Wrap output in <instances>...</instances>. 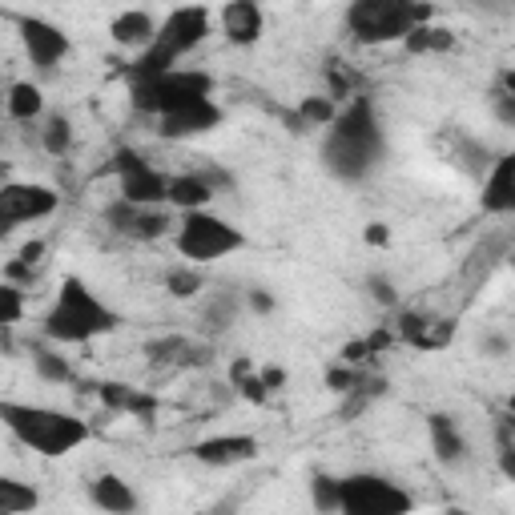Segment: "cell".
Returning <instances> with one entry per match:
<instances>
[{
    "label": "cell",
    "instance_id": "1",
    "mask_svg": "<svg viewBox=\"0 0 515 515\" xmlns=\"http://www.w3.org/2000/svg\"><path fill=\"white\" fill-rule=\"evenodd\" d=\"M383 125L375 113V101L355 93V101L334 113V121L326 125V141H322V165L338 182H367L379 161H383Z\"/></svg>",
    "mask_w": 515,
    "mask_h": 515
},
{
    "label": "cell",
    "instance_id": "2",
    "mask_svg": "<svg viewBox=\"0 0 515 515\" xmlns=\"http://www.w3.org/2000/svg\"><path fill=\"white\" fill-rule=\"evenodd\" d=\"M0 423L13 431L17 443H25L29 451H37L45 459H61V455L77 451L81 443H89V423L69 411H53V407L0 399Z\"/></svg>",
    "mask_w": 515,
    "mask_h": 515
},
{
    "label": "cell",
    "instance_id": "3",
    "mask_svg": "<svg viewBox=\"0 0 515 515\" xmlns=\"http://www.w3.org/2000/svg\"><path fill=\"white\" fill-rule=\"evenodd\" d=\"M117 322H121L117 310L105 306V302L85 286V278L69 274V278L61 282V290H57L53 310L45 314V334H49L53 342H65V347H77V342H93V338L117 330Z\"/></svg>",
    "mask_w": 515,
    "mask_h": 515
},
{
    "label": "cell",
    "instance_id": "4",
    "mask_svg": "<svg viewBox=\"0 0 515 515\" xmlns=\"http://www.w3.org/2000/svg\"><path fill=\"white\" fill-rule=\"evenodd\" d=\"M210 37V13L202 9V5H182V9H174L161 25H157V33H153V41L137 53V61L129 65V85H137V81H149V77H157V73H165V69H174L186 53H194L202 41Z\"/></svg>",
    "mask_w": 515,
    "mask_h": 515
},
{
    "label": "cell",
    "instance_id": "5",
    "mask_svg": "<svg viewBox=\"0 0 515 515\" xmlns=\"http://www.w3.org/2000/svg\"><path fill=\"white\" fill-rule=\"evenodd\" d=\"M423 21H431V5L423 0H351L347 5V33L359 45H399Z\"/></svg>",
    "mask_w": 515,
    "mask_h": 515
},
{
    "label": "cell",
    "instance_id": "6",
    "mask_svg": "<svg viewBox=\"0 0 515 515\" xmlns=\"http://www.w3.org/2000/svg\"><path fill=\"white\" fill-rule=\"evenodd\" d=\"M174 242H178V254L190 266H210L218 258L238 254L246 246V234L234 222H226V218H218L210 210H186Z\"/></svg>",
    "mask_w": 515,
    "mask_h": 515
},
{
    "label": "cell",
    "instance_id": "7",
    "mask_svg": "<svg viewBox=\"0 0 515 515\" xmlns=\"http://www.w3.org/2000/svg\"><path fill=\"white\" fill-rule=\"evenodd\" d=\"M133 89V105L137 113H149V117H161V113H174L190 101H202L214 93V77L202 73V69H165L149 81H137L129 85Z\"/></svg>",
    "mask_w": 515,
    "mask_h": 515
},
{
    "label": "cell",
    "instance_id": "8",
    "mask_svg": "<svg viewBox=\"0 0 515 515\" xmlns=\"http://www.w3.org/2000/svg\"><path fill=\"white\" fill-rule=\"evenodd\" d=\"M411 507H415V499L387 475L355 471L347 479H338V511L342 515H407Z\"/></svg>",
    "mask_w": 515,
    "mask_h": 515
},
{
    "label": "cell",
    "instance_id": "9",
    "mask_svg": "<svg viewBox=\"0 0 515 515\" xmlns=\"http://www.w3.org/2000/svg\"><path fill=\"white\" fill-rule=\"evenodd\" d=\"M57 206H61V194L49 186H37V182L0 186V238L13 234L17 226H29V222L57 214Z\"/></svg>",
    "mask_w": 515,
    "mask_h": 515
},
{
    "label": "cell",
    "instance_id": "10",
    "mask_svg": "<svg viewBox=\"0 0 515 515\" xmlns=\"http://www.w3.org/2000/svg\"><path fill=\"white\" fill-rule=\"evenodd\" d=\"M113 169L121 178V198L133 202V206H161L165 194H169V178L161 174V169H153L141 153L133 149H121L113 157Z\"/></svg>",
    "mask_w": 515,
    "mask_h": 515
},
{
    "label": "cell",
    "instance_id": "11",
    "mask_svg": "<svg viewBox=\"0 0 515 515\" xmlns=\"http://www.w3.org/2000/svg\"><path fill=\"white\" fill-rule=\"evenodd\" d=\"M21 29V45H25V57L37 65V69H57L65 57H69V37L53 25V21H41V17H21L17 21Z\"/></svg>",
    "mask_w": 515,
    "mask_h": 515
},
{
    "label": "cell",
    "instance_id": "12",
    "mask_svg": "<svg viewBox=\"0 0 515 515\" xmlns=\"http://www.w3.org/2000/svg\"><path fill=\"white\" fill-rule=\"evenodd\" d=\"M222 125V109L214 105V97H202V101H190L174 113H161L157 117V133L165 141H186V137H202L210 129Z\"/></svg>",
    "mask_w": 515,
    "mask_h": 515
},
{
    "label": "cell",
    "instance_id": "13",
    "mask_svg": "<svg viewBox=\"0 0 515 515\" xmlns=\"http://www.w3.org/2000/svg\"><path fill=\"white\" fill-rule=\"evenodd\" d=\"M511 210H515V157L499 153L483 174V214L507 218Z\"/></svg>",
    "mask_w": 515,
    "mask_h": 515
},
{
    "label": "cell",
    "instance_id": "14",
    "mask_svg": "<svg viewBox=\"0 0 515 515\" xmlns=\"http://www.w3.org/2000/svg\"><path fill=\"white\" fill-rule=\"evenodd\" d=\"M222 33L230 45H258L266 33V17L258 0H226L222 5Z\"/></svg>",
    "mask_w": 515,
    "mask_h": 515
},
{
    "label": "cell",
    "instance_id": "15",
    "mask_svg": "<svg viewBox=\"0 0 515 515\" xmlns=\"http://www.w3.org/2000/svg\"><path fill=\"white\" fill-rule=\"evenodd\" d=\"M254 455H258L254 435H214L194 443V459L206 467H238V463H250Z\"/></svg>",
    "mask_w": 515,
    "mask_h": 515
},
{
    "label": "cell",
    "instance_id": "16",
    "mask_svg": "<svg viewBox=\"0 0 515 515\" xmlns=\"http://www.w3.org/2000/svg\"><path fill=\"white\" fill-rule=\"evenodd\" d=\"M427 431H431V447H435L439 463H447V467L467 463V439H463V431L451 415H443V411L427 415Z\"/></svg>",
    "mask_w": 515,
    "mask_h": 515
},
{
    "label": "cell",
    "instance_id": "17",
    "mask_svg": "<svg viewBox=\"0 0 515 515\" xmlns=\"http://www.w3.org/2000/svg\"><path fill=\"white\" fill-rule=\"evenodd\" d=\"M89 503H97L101 511H113V515H129V511H137V491L121 475H97L89 483Z\"/></svg>",
    "mask_w": 515,
    "mask_h": 515
},
{
    "label": "cell",
    "instance_id": "18",
    "mask_svg": "<svg viewBox=\"0 0 515 515\" xmlns=\"http://www.w3.org/2000/svg\"><path fill=\"white\" fill-rule=\"evenodd\" d=\"M210 198H214V186H210V178H202V174H182V178H169V194H165V202L174 206V210H206L210 206Z\"/></svg>",
    "mask_w": 515,
    "mask_h": 515
},
{
    "label": "cell",
    "instance_id": "19",
    "mask_svg": "<svg viewBox=\"0 0 515 515\" xmlns=\"http://www.w3.org/2000/svg\"><path fill=\"white\" fill-rule=\"evenodd\" d=\"M153 33H157V21L149 13H141V9H129L109 25L113 45H121V49H145L153 41Z\"/></svg>",
    "mask_w": 515,
    "mask_h": 515
},
{
    "label": "cell",
    "instance_id": "20",
    "mask_svg": "<svg viewBox=\"0 0 515 515\" xmlns=\"http://www.w3.org/2000/svg\"><path fill=\"white\" fill-rule=\"evenodd\" d=\"M403 45H407V53H415V57H427V53H451V49H455V33L423 21V25H415V29L403 37Z\"/></svg>",
    "mask_w": 515,
    "mask_h": 515
},
{
    "label": "cell",
    "instance_id": "21",
    "mask_svg": "<svg viewBox=\"0 0 515 515\" xmlns=\"http://www.w3.org/2000/svg\"><path fill=\"white\" fill-rule=\"evenodd\" d=\"M451 334H455L451 322H439V318H415V314L403 318V338L415 342V347H443Z\"/></svg>",
    "mask_w": 515,
    "mask_h": 515
},
{
    "label": "cell",
    "instance_id": "22",
    "mask_svg": "<svg viewBox=\"0 0 515 515\" xmlns=\"http://www.w3.org/2000/svg\"><path fill=\"white\" fill-rule=\"evenodd\" d=\"M5 109H9L13 121H37L45 113V97H41V89L33 81H17L9 89V97H5Z\"/></svg>",
    "mask_w": 515,
    "mask_h": 515
},
{
    "label": "cell",
    "instance_id": "23",
    "mask_svg": "<svg viewBox=\"0 0 515 515\" xmlns=\"http://www.w3.org/2000/svg\"><path fill=\"white\" fill-rule=\"evenodd\" d=\"M238 310H242V298L234 290H222L202 306V322H206V330H230L238 322Z\"/></svg>",
    "mask_w": 515,
    "mask_h": 515
},
{
    "label": "cell",
    "instance_id": "24",
    "mask_svg": "<svg viewBox=\"0 0 515 515\" xmlns=\"http://www.w3.org/2000/svg\"><path fill=\"white\" fill-rule=\"evenodd\" d=\"M97 395H101V403L113 407V411H133V415H149V411H153V399H149V395H137V391L125 387V383H101Z\"/></svg>",
    "mask_w": 515,
    "mask_h": 515
},
{
    "label": "cell",
    "instance_id": "25",
    "mask_svg": "<svg viewBox=\"0 0 515 515\" xmlns=\"http://www.w3.org/2000/svg\"><path fill=\"white\" fill-rule=\"evenodd\" d=\"M41 503V495L21 483V479H9V475H0V515H17V511H33Z\"/></svg>",
    "mask_w": 515,
    "mask_h": 515
},
{
    "label": "cell",
    "instance_id": "26",
    "mask_svg": "<svg viewBox=\"0 0 515 515\" xmlns=\"http://www.w3.org/2000/svg\"><path fill=\"white\" fill-rule=\"evenodd\" d=\"M334 101L330 97H306L302 105H298V113H294V125H302V129H322V125H330L334 121Z\"/></svg>",
    "mask_w": 515,
    "mask_h": 515
},
{
    "label": "cell",
    "instance_id": "27",
    "mask_svg": "<svg viewBox=\"0 0 515 515\" xmlns=\"http://www.w3.org/2000/svg\"><path fill=\"white\" fill-rule=\"evenodd\" d=\"M165 290L174 294V298H198L202 294V274L186 262V266H174L165 274Z\"/></svg>",
    "mask_w": 515,
    "mask_h": 515
},
{
    "label": "cell",
    "instance_id": "28",
    "mask_svg": "<svg viewBox=\"0 0 515 515\" xmlns=\"http://www.w3.org/2000/svg\"><path fill=\"white\" fill-rule=\"evenodd\" d=\"M165 230H169V218H165L157 206H141L137 218H133V226H129V238L149 242V238H161Z\"/></svg>",
    "mask_w": 515,
    "mask_h": 515
},
{
    "label": "cell",
    "instance_id": "29",
    "mask_svg": "<svg viewBox=\"0 0 515 515\" xmlns=\"http://www.w3.org/2000/svg\"><path fill=\"white\" fill-rule=\"evenodd\" d=\"M33 367L45 383H73V367L65 363V355H53V351H33Z\"/></svg>",
    "mask_w": 515,
    "mask_h": 515
},
{
    "label": "cell",
    "instance_id": "30",
    "mask_svg": "<svg viewBox=\"0 0 515 515\" xmlns=\"http://www.w3.org/2000/svg\"><path fill=\"white\" fill-rule=\"evenodd\" d=\"M41 141H45V149H49L53 157H65L69 145H73V125H69V117H49Z\"/></svg>",
    "mask_w": 515,
    "mask_h": 515
},
{
    "label": "cell",
    "instance_id": "31",
    "mask_svg": "<svg viewBox=\"0 0 515 515\" xmlns=\"http://www.w3.org/2000/svg\"><path fill=\"white\" fill-rule=\"evenodd\" d=\"M25 318V294L13 282H0V326H13Z\"/></svg>",
    "mask_w": 515,
    "mask_h": 515
},
{
    "label": "cell",
    "instance_id": "32",
    "mask_svg": "<svg viewBox=\"0 0 515 515\" xmlns=\"http://www.w3.org/2000/svg\"><path fill=\"white\" fill-rule=\"evenodd\" d=\"M310 503L318 511H338V479L334 475H314L310 479Z\"/></svg>",
    "mask_w": 515,
    "mask_h": 515
},
{
    "label": "cell",
    "instance_id": "33",
    "mask_svg": "<svg viewBox=\"0 0 515 515\" xmlns=\"http://www.w3.org/2000/svg\"><path fill=\"white\" fill-rule=\"evenodd\" d=\"M326 387L342 395V391H359V387H363V379H359V371L347 363V367H334V371L326 375Z\"/></svg>",
    "mask_w": 515,
    "mask_h": 515
},
{
    "label": "cell",
    "instance_id": "34",
    "mask_svg": "<svg viewBox=\"0 0 515 515\" xmlns=\"http://www.w3.org/2000/svg\"><path fill=\"white\" fill-rule=\"evenodd\" d=\"M186 338H165V342H149V359L153 363H178V351H186Z\"/></svg>",
    "mask_w": 515,
    "mask_h": 515
},
{
    "label": "cell",
    "instance_id": "35",
    "mask_svg": "<svg viewBox=\"0 0 515 515\" xmlns=\"http://www.w3.org/2000/svg\"><path fill=\"white\" fill-rule=\"evenodd\" d=\"M367 286H371V298H375L379 306H395V302H399V294H395V282H391V278L371 274V278H367Z\"/></svg>",
    "mask_w": 515,
    "mask_h": 515
},
{
    "label": "cell",
    "instance_id": "36",
    "mask_svg": "<svg viewBox=\"0 0 515 515\" xmlns=\"http://www.w3.org/2000/svg\"><path fill=\"white\" fill-rule=\"evenodd\" d=\"M479 351H483L487 359H503V355L511 351V342H507V334H483V338H479Z\"/></svg>",
    "mask_w": 515,
    "mask_h": 515
},
{
    "label": "cell",
    "instance_id": "37",
    "mask_svg": "<svg viewBox=\"0 0 515 515\" xmlns=\"http://www.w3.org/2000/svg\"><path fill=\"white\" fill-rule=\"evenodd\" d=\"M246 306H250L254 314H274V294H270V290H250V294H246Z\"/></svg>",
    "mask_w": 515,
    "mask_h": 515
},
{
    "label": "cell",
    "instance_id": "38",
    "mask_svg": "<svg viewBox=\"0 0 515 515\" xmlns=\"http://www.w3.org/2000/svg\"><path fill=\"white\" fill-rule=\"evenodd\" d=\"M363 359H371V347H367V338H359V342H347V347H342V363H363Z\"/></svg>",
    "mask_w": 515,
    "mask_h": 515
},
{
    "label": "cell",
    "instance_id": "39",
    "mask_svg": "<svg viewBox=\"0 0 515 515\" xmlns=\"http://www.w3.org/2000/svg\"><path fill=\"white\" fill-rule=\"evenodd\" d=\"M363 238H367V246H387V242H391V230H387L383 222H371Z\"/></svg>",
    "mask_w": 515,
    "mask_h": 515
},
{
    "label": "cell",
    "instance_id": "40",
    "mask_svg": "<svg viewBox=\"0 0 515 515\" xmlns=\"http://www.w3.org/2000/svg\"><path fill=\"white\" fill-rule=\"evenodd\" d=\"M367 347H371V355H383V347H391V334H387V330H375V334L367 338Z\"/></svg>",
    "mask_w": 515,
    "mask_h": 515
},
{
    "label": "cell",
    "instance_id": "41",
    "mask_svg": "<svg viewBox=\"0 0 515 515\" xmlns=\"http://www.w3.org/2000/svg\"><path fill=\"white\" fill-rule=\"evenodd\" d=\"M258 379H262V387H266V391H270V387H282V371H278V367L258 371Z\"/></svg>",
    "mask_w": 515,
    "mask_h": 515
},
{
    "label": "cell",
    "instance_id": "42",
    "mask_svg": "<svg viewBox=\"0 0 515 515\" xmlns=\"http://www.w3.org/2000/svg\"><path fill=\"white\" fill-rule=\"evenodd\" d=\"M463 5H475V9H491V13H507V0H463Z\"/></svg>",
    "mask_w": 515,
    "mask_h": 515
},
{
    "label": "cell",
    "instance_id": "43",
    "mask_svg": "<svg viewBox=\"0 0 515 515\" xmlns=\"http://www.w3.org/2000/svg\"><path fill=\"white\" fill-rule=\"evenodd\" d=\"M41 254H45V246H41V242H29V246L21 250V262H29V266H33V262H37Z\"/></svg>",
    "mask_w": 515,
    "mask_h": 515
}]
</instances>
